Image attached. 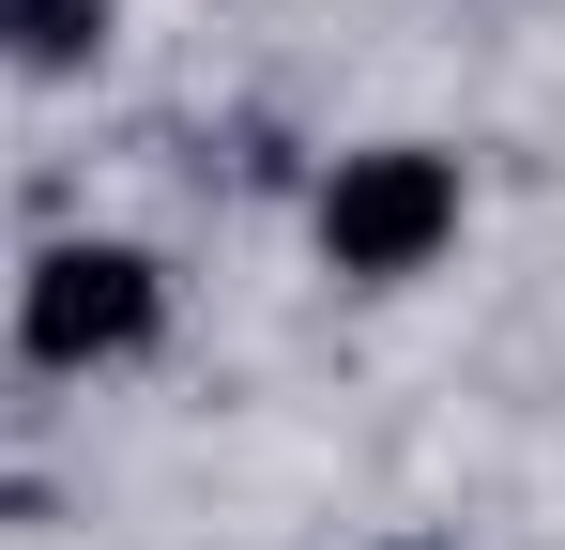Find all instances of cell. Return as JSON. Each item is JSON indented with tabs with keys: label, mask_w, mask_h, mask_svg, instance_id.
<instances>
[{
	"label": "cell",
	"mask_w": 565,
	"mask_h": 550,
	"mask_svg": "<svg viewBox=\"0 0 565 550\" xmlns=\"http://www.w3.org/2000/svg\"><path fill=\"white\" fill-rule=\"evenodd\" d=\"M367 550H459V536H367Z\"/></svg>",
	"instance_id": "obj_4"
},
{
	"label": "cell",
	"mask_w": 565,
	"mask_h": 550,
	"mask_svg": "<svg viewBox=\"0 0 565 550\" xmlns=\"http://www.w3.org/2000/svg\"><path fill=\"white\" fill-rule=\"evenodd\" d=\"M153 337H169V261H153V245H107V230L31 245V275H15V352L46 367V382L138 367Z\"/></svg>",
	"instance_id": "obj_2"
},
{
	"label": "cell",
	"mask_w": 565,
	"mask_h": 550,
	"mask_svg": "<svg viewBox=\"0 0 565 550\" xmlns=\"http://www.w3.org/2000/svg\"><path fill=\"white\" fill-rule=\"evenodd\" d=\"M107 0H0V77H93Z\"/></svg>",
	"instance_id": "obj_3"
},
{
	"label": "cell",
	"mask_w": 565,
	"mask_h": 550,
	"mask_svg": "<svg viewBox=\"0 0 565 550\" xmlns=\"http://www.w3.org/2000/svg\"><path fill=\"white\" fill-rule=\"evenodd\" d=\"M473 183L444 138H352L337 169H321V199H306V230H321V261L352 275V290H413V275L459 245Z\"/></svg>",
	"instance_id": "obj_1"
}]
</instances>
